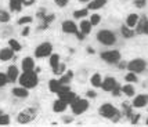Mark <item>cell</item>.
<instances>
[{"mask_svg":"<svg viewBox=\"0 0 148 127\" xmlns=\"http://www.w3.org/2000/svg\"><path fill=\"white\" fill-rule=\"evenodd\" d=\"M145 3H147V0H134V6L137 8H143L145 6Z\"/></svg>","mask_w":148,"mask_h":127,"instance_id":"obj_39","label":"cell"},{"mask_svg":"<svg viewBox=\"0 0 148 127\" xmlns=\"http://www.w3.org/2000/svg\"><path fill=\"white\" fill-rule=\"evenodd\" d=\"M10 21V14L7 11H0V22H8Z\"/></svg>","mask_w":148,"mask_h":127,"instance_id":"obj_34","label":"cell"},{"mask_svg":"<svg viewBox=\"0 0 148 127\" xmlns=\"http://www.w3.org/2000/svg\"><path fill=\"white\" fill-rule=\"evenodd\" d=\"M86 94H87V97H90V98H96V95H97L96 91H93V90H89Z\"/></svg>","mask_w":148,"mask_h":127,"instance_id":"obj_43","label":"cell"},{"mask_svg":"<svg viewBox=\"0 0 148 127\" xmlns=\"http://www.w3.org/2000/svg\"><path fill=\"white\" fill-rule=\"evenodd\" d=\"M75 35H76V38L79 39V40H83V39H84V36H86V35H84V33H83V32H82V31H80V32H76Z\"/></svg>","mask_w":148,"mask_h":127,"instance_id":"obj_42","label":"cell"},{"mask_svg":"<svg viewBox=\"0 0 148 127\" xmlns=\"http://www.w3.org/2000/svg\"><path fill=\"white\" fill-rule=\"evenodd\" d=\"M97 40L104 46H112L116 43V36L112 31L108 29H103L97 33Z\"/></svg>","mask_w":148,"mask_h":127,"instance_id":"obj_3","label":"cell"},{"mask_svg":"<svg viewBox=\"0 0 148 127\" xmlns=\"http://www.w3.org/2000/svg\"><path fill=\"white\" fill-rule=\"evenodd\" d=\"M33 68H35V61H33V58L26 57L22 59V69H24V72L33 70Z\"/></svg>","mask_w":148,"mask_h":127,"instance_id":"obj_14","label":"cell"},{"mask_svg":"<svg viewBox=\"0 0 148 127\" xmlns=\"http://www.w3.org/2000/svg\"><path fill=\"white\" fill-rule=\"evenodd\" d=\"M61 86H62V83L60 82V80H54V79H53V80L49 82V89H50V91H51V93H56V94L58 93V90H60Z\"/></svg>","mask_w":148,"mask_h":127,"instance_id":"obj_25","label":"cell"},{"mask_svg":"<svg viewBox=\"0 0 148 127\" xmlns=\"http://www.w3.org/2000/svg\"><path fill=\"white\" fill-rule=\"evenodd\" d=\"M105 4H107V0H90L87 4V8L89 10H98V8H103Z\"/></svg>","mask_w":148,"mask_h":127,"instance_id":"obj_13","label":"cell"},{"mask_svg":"<svg viewBox=\"0 0 148 127\" xmlns=\"http://www.w3.org/2000/svg\"><path fill=\"white\" fill-rule=\"evenodd\" d=\"M54 1H56V4H57L58 7H65L69 3V0H54Z\"/></svg>","mask_w":148,"mask_h":127,"instance_id":"obj_40","label":"cell"},{"mask_svg":"<svg viewBox=\"0 0 148 127\" xmlns=\"http://www.w3.org/2000/svg\"><path fill=\"white\" fill-rule=\"evenodd\" d=\"M71 108H72V112L75 115H82L89 109V101L83 100V98H76L71 104Z\"/></svg>","mask_w":148,"mask_h":127,"instance_id":"obj_5","label":"cell"},{"mask_svg":"<svg viewBox=\"0 0 148 127\" xmlns=\"http://www.w3.org/2000/svg\"><path fill=\"white\" fill-rule=\"evenodd\" d=\"M38 75L33 72V70H28V72H24L21 76H19V83L21 86H24L26 89H33L38 86Z\"/></svg>","mask_w":148,"mask_h":127,"instance_id":"obj_1","label":"cell"},{"mask_svg":"<svg viewBox=\"0 0 148 127\" xmlns=\"http://www.w3.org/2000/svg\"><path fill=\"white\" fill-rule=\"evenodd\" d=\"M145 123H147V124H148V117H147V120H145Z\"/></svg>","mask_w":148,"mask_h":127,"instance_id":"obj_48","label":"cell"},{"mask_svg":"<svg viewBox=\"0 0 148 127\" xmlns=\"http://www.w3.org/2000/svg\"><path fill=\"white\" fill-rule=\"evenodd\" d=\"M147 104H148V95L140 94V95H136L134 97L132 105H133V108H144Z\"/></svg>","mask_w":148,"mask_h":127,"instance_id":"obj_10","label":"cell"},{"mask_svg":"<svg viewBox=\"0 0 148 127\" xmlns=\"http://www.w3.org/2000/svg\"><path fill=\"white\" fill-rule=\"evenodd\" d=\"M87 51H89V53H91V54H93V53H94V50H93V48H91V47H89V48H87Z\"/></svg>","mask_w":148,"mask_h":127,"instance_id":"obj_46","label":"cell"},{"mask_svg":"<svg viewBox=\"0 0 148 127\" xmlns=\"http://www.w3.org/2000/svg\"><path fill=\"white\" fill-rule=\"evenodd\" d=\"M7 77H8V80L13 83L17 80V77H18V69L15 68V66H10L8 70H7Z\"/></svg>","mask_w":148,"mask_h":127,"instance_id":"obj_21","label":"cell"},{"mask_svg":"<svg viewBox=\"0 0 148 127\" xmlns=\"http://www.w3.org/2000/svg\"><path fill=\"white\" fill-rule=\"evenodd\" d=\"M100 115H101L103 117H105V119H112V120H118L119 116H121L119 111H118L114 105L108 104V102H105V104H103V105L100 107Z\"/></svg>","mask_w":148,"mask_h":127,"instance_id":"obj_2","label":"cell"},{"mask_svg":"<svg viewBox=\"0 0 148 127\" xmlns=\"http://www.w3.org/2000/svg\"><path fill=\"white\" fill-rule=\"evenodd\" d=\"M90 83L93 87H101V84H103V77L100 73H94L93 76L90 77Z\"/></svg>","mask_w":148,"mask_h":127,"instance_id":"obj_23","label":"cell"},{"mask_svg":"<svg viewBox=\"0 0 148 127\" xmlns=\"http://www.w3.org/2000/svg\"><path fill=\"white\" fill-rule=\"evenodd\" d=\"M121 93H122V87H121L119 84H116L115 89L112 90V95H114V97H119V95H121Z\"/></svg>","mask_w":148,"mask_h":127,"instance_id":"obj_38","label":"cell"},{"mask_svg":"<svg viewBox=\"0 0 148 127\" xmlns=\"http://www.w3.org/2000/svg\"><path fill=\"white\" fill-rule=\"evenodd\" d=\"M79 28H80V31L83 32L84 35H89V33L91 32L93 25H91L90 21H82V22H80V25H79Z\"/></svg>","mask_w":148,"mask_h":127,"instance_id":"obj_24","label":"cell"},{"mask_svg":"<svg viewBox=\"0 0 148 127\" xmlns=\"http://www.w3.org/2000/svg\"><path fill=\"white\" fill-rule=\"evenodd\" d=\"M50 65H51V68H53V72L60 66V55L58 54H53L51 57H50Z\"/></svg>","mask_w":148,"mask_h":127,"instance_id":"obj_27","label":"cell"},{"mask_svg":"<svg viewBox=\"0 0 148 127\" xmlns=\"http://www.w3.org/2000/svg\"><path fill=\"white\" fill-rule=\"evenodd\" d=\"M28 32H29V28H28V26H25V29H24V32H22V35H24V36H26V35H28Z\"/></svg>","mask_w":148,"mask_h":127,"instance_id":"obj_44","label":"cell"},{"mask_svg":"<svg viewBox=\"0 0 148 127\" xmlns=\"http://www.w3.org/2000/svg\"><path fill=\"white\" fill-rule=\"evenodd\" d=\"M35 116H36V112L33 109H25V111L19 112L18 122L19 123H29V122H32L35 119Z\"/></svg>","mask_w":148,"mask_h":127,"instance_id":"obj_8","label":"cell"},{"mask_svg":"<svg viewBox=\"0 0 148 127\" xmlns=\"http://www.w3.org/2000/svg\"><path fill=\"white\" fill-rule=\"evenodd\" d=\"M61 100H64L65 102H68V104H72V102L76 100L77 97H76V94L72 91V90H69V91H66V93H62V94H60L58 95Z\"/></svg>","mask_w":148,"mask_h":127,"instance_id":"obj_12","label":"cell"},{"mask_svg":"<svg viewBox=\"0 0 148 127\" xmlns=\"http://www.w3.org/2000/svg\"><path fill=\"white\" fill-rule=\"evenodd\" d=\"M13 94L15 95V97H18V98H25V97H28V89L24 87V86L15 87V89L13 90Z\"/></svg>","mask_w":148,"mask_h":127,"instance_id":"obj_20","label":"cell"},{"mask_svg":"<svg viewBox=\"0 0 148 127\" xmlns=\"http://www.w3.org/2000/svg\"><path fill=\"white\" fill-rule=\"evenodd\" d=\"M8 46H10L14 51H19V50H21V44H19L17 40H14V39H11V40L8 42Z\"/></svg>","mask_w":148,"mask_h":127,"instance_id":"obj_33","label":"cell"},{"mask_svg":"<svg viewBox=\"0 0 148 127\" xmlns=\"http://www.w3.org/2000/svg\"><path fill=\"white\" fill-rule=\"evenodd\" d=\"M138 19H140L138 14H129V17L126 18V25L130 26V28H136Z\"/></svg>","mask_w":148,"mask_h":127,"instance_id":"obj_19","label":"cell"},{"mask_svg":"<svg viewBox=\"0 0 148 127\" xmlns=\"http://www.w3.org/2000/svg\"><path fill=\"white\" fill-rule=\"evenodd\" d=\"M144 33H147L148 35V21H147V25H145V32H144Z\"/></svg>","mask_w":148,"mask_h":127,"instance_id":"obj_45","label":"cell"},{"mask_svg":"<svg viewBox=\"0 0 148 127\" xmlns=\"http://www.w3.org/2000/svg\"><path fill=\"white\" fill-rule=\"evenodd\" d=\"M62 31H64L65 33H76L77 25L73 21H64V22H62Z\"/></svg>","mask_w":148,"mask_h":127,"instance_id":"obj_11","label":"cell"},{"mask_svg":"<svg viewBox=\"0 0 148 127\" xmlns=\"http://www.w3.org/2000/svg\"><path fill=\"white\" fill-rule=\"evenodd\" d=\"M14 57V50L10 47V48H3L0 51V59L1 61H8Z\"/></svg>","mask_w":148,"mask_h":127,"instance_id":"obj_15","label":"cell"},{"mask_svg":"<svg viewBox=\"0 0 148 127\" xmlns=\"http://www.w3.org/2000/svg\"><path fill=\"white\" fill-rule=\"evenodd\" d=\"M24 3H25V0H10V8L13 11H19Z\"/></svg>","mask_w":148,"mask_h":127,"instance_id":"obj_26","label":"cell"},{"mask_svg":"<svg viewBox=\"0 0 148 127\" xmlns=\"http://www.w3.org/2000/svg\"><path fill=\"white\" fill-rule=\"evenodd\" d=\"M122 93L126 95V97H133V95L136 94V90L132 83H127V84H125L122 87Z\"/></svg>","mask_w":148,"mask_h":127,"instance_id":"obj_22","label":"cell"},{"mask_svg":"<svg viewBox=\"0 0 148 127\" xmlns=\"http://www.w3.org/2000/svg\"><path fill=\"white\" fill-rule=\"evenodd\" d=\"M147 21L148 19L145 17H143V18L138 19V22H137V25H136V33H138V35H141L145 32V25H147Z\"/></svg>","mask_w":148,"mask_h":127,"instance_id":"obj_17","label":"cell"},{"mask_svg":"<svg viewBox=\"0 0 148 127\" xmlns=\"http://www.w3.org/2000/svg\"><path fill=\"white\" fill-rule=\"evenodd\" d=\"M122 107H123V111H125L126 116L132 119V116H133V113H132V108H133V105H132V104H129V102H123Z\"/></svg>","mask_w":148,"mask_h":127,"instance_id":"obj_29","label":"cell"},{"mask_svg":"<svg viewBox=\"0 0 148 127\" xmlns=\"http://www.w3.org/2000/svg\"><path fill=\"white\" fill-rule=\"evenodd\" d=\"M86 15H89V8H83V10H76L73 13V17L75 18H84Z\"/></svg>","mask_w":148,"mask_h":127,"instance_id":"obj_28","label":"cell"},{"mask_svg":"<svg viewBox=\"0 0 148 127\" xmlns=\"http://www.w3.org/2000/svg\"><path fill=\"white\" fill-rule=\"evenodd\" d=\"M130 120H132V123H133V124L138 123V120H140V113H136L134 116H132V119H130Z\"/></svg>","mask_w":148,"mask_h":127,"instance_id":"obj_41","label":"cell"},{"mask_svg":"<svg viewBox=\"0 0 148 127\" xmlns=\"http://www.w3.org/2000/svg\"><path fill=\"white\" fill-rule=\"evenodd\" d=\"M101 58L107 64H111V65H115L121 61V53L118 50H108L101 53Z\"/></svg>","mask_w":148,"mask_h":127,"instance_id":"obj_6","label":"cell"},{"mask_svg":"<svg viewBox=\"0 0 148 127\" xmlns=\"http://www.w3.org/2000/svg\"><path fill=\"white\" fill-rule=\"evenodd\" d=\"M147 68V62L141 59V58H134V59H132L129 64H127V69L130 72H134V73H143L144 70Z\"/></svg>","mask_w":148,"mask_h":127,"instance_id":"obj_4","label":"cell"},{"mask_svg":"<svg viewBox=\"0 0 148 127\" xmlns=\"http://www.w3.org/2000/svg\"><path fill=\"white\" fill-rule=\"evenodd\" d=\"M68 107V102H65L64 100H57V101L54 102V105H53V109H54V112H64L65 109Z\"/></svg>","mask_w":148,"mask_h":127,"instance_id":"obj_16","label":"cell"},{"mask_svg":"<svg viewBox=\"0 0 148 127\" xmlns=\"http://www.w3.org/2000/svg\"><path fill=\"white\" fill-rule=\"evenodd\" d=\"M8 82H10V80H8L7 75H4V73H0V87H4Z\"/></svg>","mask_w":148,"mask_h":127,"instance_id":"obj_36","label":"cell"},{"mask_svg":"<svg viewBox=\"0 0 148 127\" xmlns=\"http://www.w3.org/2000/svg\"><path fill=\"white\" fill-rule=\"evenodd\" d=\"M118 84V82H116L115 77H105V79H103V84H101V89L104 90V91H107V93H112V90L115 89V86Z\"/></svg>","mask_w":148,"mask_h":127,"instance_id":"obj_9","label":"cell"},{"mask_svg":"<svg viewBox=\"0 0 148 127\" xmlns=\"http://www.w3.org/2000/svg\"><path fill=\"white\" fill-rule=\"evenodd\" d=\"M121 32H122V36L125 39H130L136 35V31H133V28H130V26H127V25H123L122 28H121Z\"/></svg>","mask_w":148,"mask_h":127,"instance_id":"obj_18","label":"cell"},{"mask_svg":"<svg viewBox=\"0 0 148 127\" xmlns=\"http://www.w3.org/2000/svg\"><path fill=\"white\" fill-rule=\"evenodd\" d=\"M8 123H10L8 115H0V126H6Z\"/></svg>","mask_w":148,"mask_h":127,"instance_id":"obj_35","label":"cell"},{"mask_svg":"<svg viewBox=\"0 0 148 127\" xmlns=\"http://www.w3.org/2000/svg\"><path fill=\"white\" fill-rule=\"evenodd\" d=\"M72 76H73V73H72V70H68V73L66 75H64V76L60 79V82L62 83V84H68V83L71 82V79Z\"/></svg>","mask_w":148,"mask_h":127,"instance_id":"obj_32","label":"cell"},{"mask_svg":"<svg viewBox=\"0 0 148 127\" xmlns=\"http://www.w3.org/2000/svg\"><path fill=\"white\" fill-rule=\"evenodd\" d=\"M125 80L129 83H136L138 79H137V73H134V72H129L126 76H125Z\"/></svg>","mask_w":148,"mask_h":127,"instance_id":"obj_31","label":"cell"},{"mask_svg":"<svg viewBox=\"0 0 148 127\" xmlns=\"http://www.w3.org/2000/svg\"><path fill=\"white\" fill-rule=\"evenodd\" d=\"M79 1H82V3H86V1H90V0H79Z\"/></svg>","mask_w":148,"mask_h":127,"instance_id":"obj_47","label":"cell"},{"mask_svg":"<svg viewBox=\"0 0 148 127\" xmlns=\"http://www.w3.org/2000/svg\"><path fill=\"white\" fill-rule=\"evenodd\" d=\"M89 21L91 22V25L93 26H96V25H98V24L101 22V15H98V14H91Z\"/></svg>","mask_w":148,"mask_h":127,"instance_id":"obj_30","label":"cell"},{"mask_svg":"<svg viewBox=\"0 0 148 127\" xmlns=\"http://www.w3.org/2000/svg\"><path fill=\"white\" fill-rule=\"evenodd\" d=\"M31 22H32V18H31V17H22V18L18 19L19 25H26V24H31Z\"/></svg>","mask_w":148,"mask_h":127,"instance_id":"obj_37","label":"cell"},{"mask_svg":"<svg viewBox=\"0 0 148 127\" xmlns=\"http://www.w3.org/2000/svg\"><path fill=\"white\" fill-rule=\"evenodd\" d=\"M51 50H53V46L50 44V43H42V44L38 46V48L35 50V55L38 58H45L51 54Z\"/></svg>","mask_w":148,"mask_h":127,"instance_id":"obj_7","label":"cell"}]
</instances>
